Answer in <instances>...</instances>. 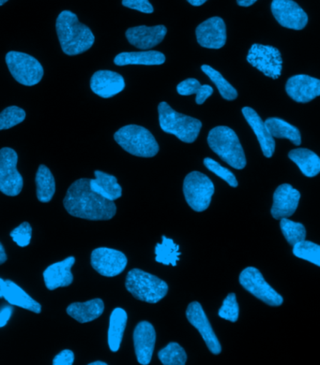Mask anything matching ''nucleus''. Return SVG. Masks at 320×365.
<instances>
[{"instance_id": "1", "label": "nucleus", "mask_w": 320, "mask_h": 365, "mask_svg": "<svg viewBox=\"0 0 320 365\" xmlns=\"http://www.w3.org/2000/svg\"><path fill=\"white\" fill-rule=\"evenodd\" d=\"M64 205L69 214L83 220H110L116 213L115 202L94 192L89 187L88 178L73 182L66 194Z\"/></svg>"}, {"instance_id": "2", "label": "nucleus", "mask_w": 320, "mask_h": 365, "mask_svg": "<svg viewBox=\"0 0 320 365\" xmlns=\"http://www.w3.org/2000/svg\"><path fill=\"white\" fill-rule=\"evenodd\" d=\"M61 49L68 56H77L91 49L95 37L91 29L80 23L76 14L64 11L59 14L56 22Z\"/></svg>"}, {"instance_id": "3", "label": "nucleus", "mask_w": 320, "mask_h": 365, "mask_svg": "<svg viewBox=\"0 0 320 365\" xmlns=\"http://www.w3.org/2000/svg\"><path fill=\"white\" fill-rule=\"evenodd\" d=\"M208 143L211 150L234 169L242 170L246 166L244 148L235 131L229 127L219 125L209 133Z\"/></svg>"}, {"instance_id": "4", "label": "nucleus", "mask_w": 320, "mask_h": 365, "mask_svg": "<svg viewBox=\"0 0 320 365\" xmlns=\"http://www.w3.org/2000/svg\"><path fill=\"white\" fill-rule=\"evenodd\" d=\"M158 113L160 127L164 133L173 134L186 143H194L199 137L202 128L199 119L176 112L164 101L158 106Z\"/></svg>"}, {"instance_id": "5", "label": "nucleus", "mask_w": 320, "mask_h": 365, "mask_svg": "<svg viewBox=\"0 0 320 365\" xmlns=\"http://www.w3.org/2000/svg\"><path fill=\"white\" fill-rule=\"evenodd\" d=\"M125 286L134 298L149 304H157L169 292V285L164 280L140 269L129 272Z\"/></svg>"}, {"instance_id": "6", "label": "nucleus", "mask_w": 320, "mask_h": 365, "mask_svg": "<svg viewBox=\"0 0 320 365\" xmlns=\"http://www.w3.org/2000/svg\"><path fill=\"white\" fill-rule=\"evenodd\" d=\"M114 139L125 151L140 158H154L159 145L151 131L136 125H128L119 130Z\"/></svg>"}, {"instance_id": "7", "label": "nucleus", "mask_w": 320, "mask_h": 365, "mask_svg": "<svg viewBox=\"0 0 320 365\" xmlns=\"http://www.w3.org/2000/svg\"><path fill=\"white\" fill-rule=\"evenodd\" d=\"M6 63L11 76L21 85L33 86L43 79V66L28 53L11 51L6 55Z\"/></svg>"}, {"instance_id": "8", "label": "nucleus", "mask_w": 320, "mask_h": 365, "mask_svg": "<svg viewBox=\"0 0 320 365\" xmlns=\"http://www.w3.org/2000/svg\"><path fill=\"white\" fill-rule=\"evenodd\" d=\"M214 182L199 172H192L187 175L184 182L185 200L190 207L196 212L207 210L214 193Z\"/></svg>"}, {"instance_id": "9", "label": "nucleus", "mask_w": 320, "mask_h": 365, "mask_svg": "<svg viewBox=\"0 0 320 365\" xmlns=\"http://www.w3.org/2000/svg\"><path fill=\"white\" fill-rule=\"evenodd\" d=\"M18 155L14 149H0V191L5 195H19L24 185L23 176L17 170Z\"/></svg>"}, {"instance_id": "10", "label": "nucleus", "mask_w": 320, "mask_h": 365, "mask_svg": "<svg viewBox=\"0 0 320 365\" xmlns=\"http://www.w3.org/2000/svg\"><path fill=\"white\" fill-rule=\"evenodd\" d=\"M247 61L271 79H278L282 73L283 59L277 48L253 44L248 52Z\"/></svg>"}, {"instance_id": "11", "label": "nucleus", "mask_w": 320, "mask_h": 365, "mask_svg": "<svg viewBox=\"0 0 320 365\" xmlns=\"http://www.w3.org/2000/svg\"><path fill=\"white\" fill-rule=\"evenodd\" d=\"M240 283L248 292L271 307H280L283 304L282 296L266 282L262 274L255 267H247L241 272Z\"/></svg>"}, {"instance_id": "12", "label": "nucleus", "mask_w": 320, "mask_h": 365, "mask_svg": "<svg viewBox=\"0 0 320 365\" xmlns=\"http://www.w3.org/2000/svg\"><path fill=\"white\" fill-rule=\"evenodd\" d=\"M91 265L99 274L106 277L121 274L127 266V257L121 251L109 247H99L92 251Z\"/></svg>"}, {"instance_id": "13", "label": "nucleus", "mask_w": 320, "mask_h": 365, "mask_svg": "<svg viewBox=\"0 0 320 365\" xmlns=\"http://www.w3.org/2000/svg\"><path fill=\"white\" fill-rule=\"evenodd\" d=\"M271 13L284 28L301 31L308 23L306 13L293 0H272Z\"/></svg>"}, {"instance_id": "14", "label": "nucleus", "mask_w": 320, "mask_h": 365, "mask_svg": "<svg viewBox=\"0 0 320 365\" xmlns=\"http://www.w3.org/2000/svg\"><path fill=\"white\" fill-rule=\"evenodd\" d=\"M187 319L189 320L191 324L196 328V330L201 334L204 339L206 345H207L209 351L212 354L218 355L222 351V346L219 340L212 330L211 323H209L202 305L199 302H193L187 307L186 310Z\"/></svg>"}, {"instance_id": "15", "label": "nucleus", "mask_w": 320, "mask_h": 365, "mask_svg": "<svg viewBox=\"0 0 320 365\" xmlns=\"http://www.w3.org/2000/svg\"><path fill=\"white\" fill-rule=\"evenodd\" d=\"M197 43L208 49H221L226 43V26L221 17H211L196 31Z\"/></svg>"}, {"instance_id": "16", "label": "nucleus", "mask_w": 320, "mask_h": 365, "mask_svg": "<svg viewBox=\"0 0 320 365\" xmlns=\"http://www.w3.org/2000/svg\"><path fill=\"white\" fill-rule=\"evenodd\" d=\"M156 333L151 323L141 322L136 325L134 331V351L137 361L142 365L151 364L154 355Z\"/></svg>"}, {"instance_id": "17", "label": "nucleus", "mask_w": 320, "mask_h": 365, "mask_svg": "<svg viewBox=\"0 0 320 365\" xmlns=\"http://www.w3.org/2000/svg\"><path fill=\"white\" fill-rule=\"evenodd\" d=\"M286 91L297 103H310L320 95V80L304 74L292 76L286 82Z\"/></svg>"}, {"instance_id": "18", "label": "nucleus", "mask_w": 320, "mask_h": 365, "mask_svg": "<svg viewBox=\"0 0 320 365\" xmlns=\"http://www.w3.org/2000/svg\"><path fill=\"white\" fill-rule=\"evenodd\" d=\"M301 193L292 185L283 184L279 185L274 194V205L271 213L274 220L291 217L297 210L300 202Z\"/></svg>"}, {"instance_id": "19", "label": "nucleus", "mask_w": 320, "mask_h": 365, "mask_svg": "<svg viewBox=\"0 0 320 365\" xmlns=\"http://www.w3.org/2000/svg\"><path fill=\"white\" fill-rule=\"evenodd\" d=\"M167 29L163 25L146 26H140L129 29L126 38L134 47L142 50L151 49L163 41L166 37Z\"/></svg>"}, {"instance_id": "20", "label": "nucleus", "mask_w": 320, "mask_h": 365, "mask_svg": "<svg viewBox=\"0 0 320 365\" xmlns=\"http://www.w3.org/2000/svg\"><path fill=\"white\" fill-rule=\"evenodd\" d=\"M91 88L99 97L112 98L124 91V78L115 71H99L91 77Z\"/></svg>"}, {"instance_id": "21", "label": "nucleus", "mask_w": 320, "mask_h": 365, "mask_svg": "<svg viewBox=\"0 0 320 365\" xmlns=\"http://www.w3.org/2000/svg\"><path fill=\"white\" fill-rule=\"evenodd\" d=\"M76 258L69 257L62 262L54 263L44 272V279L46 288L50 290L70 286L74 281V275L71 274Z\"/></svg>"}, {"instance_id": "22", "label": "nucleus", "mask_w": 320, "mask_h": 365, "mask_svg": "<svg viewBox=\"0 0 320 365\" xmlns=\"http://www.w3.org/2000/svg\"><path fill=\"white\" fill-rule=\"evenodd\" d=\"M245 120L247 121L250 127L252 128L255 133L257 140L261 148L263 155L266 158H270L275 151V140L269 133L267 127H266L264 121L259 115L255 110L250 107H244L241 110Z\"/></svg>"}, {"instance_id": "23", "label": "nucleus", "mask_w": 320, "mask_h": 365, "mask_svg": "<svg viewBox=\"0 0 320 365\" xmlns=\"http://www.w3.org/2000/svg\"><path fill=\"white\" fill-rule=\"evenodd\" d=\"M94 175L95 179H89V187L94 192L112 202L121 198L122 188L115 176L101 170H95Z\"/></svg>"}, {"instance_id": "24", "label": "nucleus", "mask_w": 320, "mask_h": 365, "mask_svg": "<svg viewBox=\"0 0 320 365\" xmlns=\"http://www.w3.org/2000/svg\"><path fill=\"white\" fill-rule=\"evenodd\" d=\"M104 311L101 299H94L85 303H74L67 307V314L80 323H88L100 318Z\"/></svg>"}, {"instance_id": "25", "label": "nucleus", "mask_w": 320, "mask_h": 365, "mask_svg": "<svg viewBox=\"0 0 320 365\" xmlns=\"http://www.w3.org/2000/svg\"><path fill=\"white\" fill-rule=\"evenodd\" d=\"M6 286L3 298L9 304L40 314L41 305L32 299L23 289L11 280H5Z\"/></svg>"}, {"instance_id": "26", "label": "nucleus", "mask_w": 320, "mask_h": 365, "mask_svg": "<svg viewBox=\"0 0 320 365\" xmlns=\"http://www.w3.org/2000/svg\"><path fill=\"white\" fill-rule=\"evenodd\" d=\"M166 62V56L158 51H146V52H125L119 53L114 59L116 66L126 65H161Z\"/></svg>"}, {"instance_id": "27", "label": "nucleus", "mask_w": 320, "mask_h": 365, "mask_svg": "<svg viewBox=\"0 0 320 365\" xmlns=\"http://www.w3.org/2000/svg\"><path fill=\"white\" fill-rule=\"evenodd\" d=\"M289 158L297 164L301 172L307 178H315L320 172V158L309 149H293L289 153Z\"/></svg>"}, {"instance_id": "28", "label": "nucleus", "mask_w": 320, "mask_h": 365, "mask_svg": "<svg viewBox=\"0 0 320 365\" xmlns=\"http://www.w3.org/2000/svg\"><path fill=\"white\" fill-rule=\"evenodd\" d=\"M127 320L126 311L121 307H116L113 310L110 316L109 328V346L112 352H116L121 348Z\"/></svg>"}, {"instance_id": "29", "label": "nucleus", "mask_w": 320, "mask_h": 365, "mask_svg": "<svg viewBox=\"0 0 320 365\" xmlns=\"http://www.w3.org/2000/svg\"><path fill=\"white\" fill-rule=\"evenodd\" d=\"M264 123L272 137L279 138V139H289L291 140L293 145H301V137L298 128L278 118H268Z\"/></svg>"}, {"instance_id": "30", "label": "nucleus", "mask_w": 320, "mask_h": 365, "mask_svg": "<svg viewBox=\"0 0 320 365\" xmlns=\"http://www.w3.org/2000/svg\"><path fill=\"white\" fill-rule=\"evenodd\" d=\"M37 198L41 202H51L56 192L55 178L51 170L44 165L39 167L35 178Z\"/></svg>"}, {"instance_id": "31", "label": "nucleus", "mask_w": 320, "mask_h": 365, "mask_svg": "<svg viewBox=\"0 0 320 365\" xmlns=\"http://www.w3.org/2000/svg\"><path fill=\"white\" fill-rule=\"evenodd\" d=\"M161 240L163 242L157 244L155 247V255H156L155 259L164 265L176 266L181 255L179 245H176L172 239L166 238V236H163Z\"/></svg>"}, {"instance_id": "32", "label": "nucleus", "mask_w": 320, "mask_h": 365, "mask_svg": "<svg viewBox=\"0 0 320 365\" xmlns=\"http://www.w3.org/2000/svg\"><path fill=\"white\" fill-rule=\"evenodd\" d=\"M201 70L211 82L216 86L221 96L226 101H234L238 98V91L224 78L219 71L209 65H202Z\"/></svg>"}, {"instance_id": "33", "label": "nucleus", "mask_w": 320, "mask_h": 365, "mask_svg": "<svg viewBox=\"0 0 320 365\" xmlns=\"http://www.w3.org/2000/svg\"><path fill=\"white\" fill-rule=\"evenodd\" d=\"M161 363L164 365H184L186 364L187 354L178 343H169L166 348L158 353Z\"/></svg>"}, {"instance_id": "34", "label": "nucleus", "mask_w": 320, "mask_h": 365, "mask_svg": "<svg viewBox=\"0 0 320 365\" xmlns=\"http://www.w3.org/2000/svg\"><path fill=\"white\" fill-rule=\"evenodd\" d=\"M280 228L290 245H294L306 238V230L301 223L294 222L288 217L281 218Z\"/></svg>"}, {"instance_id": "35", "label": "nucleus", "mask_w": 320, "mask_h": 365, "mask_svg": "<svg viewBox=\"0 0 320 365\" xmlns=\"http://www.w3.org/2000/svg\"><path fill=\"white\" fill-rule=\"evenodd\" d=\"M293 254L297 258L320 266V247L313 242L303 240L293 245Z\"/></svg>"}, {"instance_id": "36", "label": "nucleus", "mask_w": 320, "mask_h": 365, "mask_svg": "<svg viewBox=\"0 0 320 365\" xmlns=\"http://www.w3.org/2000/svg\"><path fill=\"white\" fill-rule=\"evenodd\" d=\"M26 119V112L17 106L6 108L0 113V130H10Z\"/></svg>"}, {"instance_id": "37", "label": "nucleus", "mask_w": 320, "mask_h": 365, "mask_svg": "<svg viewBox=\"0 0 320 365\" xmlns=\"http://www.w3.org/2000/svg\"><path fill=\"white\" fill-rule=\"evenodd\" d=\"M218 315L221 319L229 320L230 322H237L240 315V308H239L237 296L235 293H229L224 299Z\"/></svg>"}, {"instance_id": "38", "label": "nucleus", "mask_w": 320, "mask_h": 365, "mask_svg": "<svg viewBox=\"0 0 320 365\" xmlns=\"http://www.w3.org/2000/svg\"><path fill=\"white\" fill-rule=\"evenodd\" d=\"M204 165L209 170L214 173V175L219 176L224 181H226L230 187H238L239 182L236 176L233 175L232 172H230L229 169L220 165L217 161L212 160L211 158H206L204 160Z\"/></svg>"}, {"instance_id": "39", "label": "nucleus", "mask_w": 320, "mask_h": 365, "mask_svg": "<svg viewBox=\"0 0 320 365\" xmlns=\"http://www.w3.org/2000/svg\"><path fill=\"white\" fill-rule=\"evenodd\" d=\"M11 237L13 238L14 243L19 245L20 247H28L31 244L32 236V228L29 222H24L11 230Z\"/></svg>"}, {"instance_id": "40", "label": "nucleus", "mask_w": 320, "mask_h": 365, "mask_svg": "<svg viewBox=\"0 0 320 365\" xmlns=\"http://www.w3.org/2000/svg\"><path fill=\"white\" fill-rule=\"evenodd\" d=\"M200 86H201V83H199V80L194 79V78H189V79L182 81L181 83H179L178 86H176V91L181 96H190L196 94L199 91Z\"/></svg>"}, {"instance_id": "41", "label": "nucleus", "mask_w": 320, "mask_h": 365, "mask_svg": "<svg viewBox=\"0 0 320 365\" xmlns=\"http://www.w3.org/2000/svg\"><path fill=\"white\" fill-rule=\"evenodd\" d=\"M122 5L140 13L152 14L154 11V6L149 0H122Z\"/></svg>"}, {"instance_id": "42", "label": "nucleus", "mask_w": 320, "mask_h": 365, "mask_svg": "<svg viewBox=\"0 0 320 365\" xmlns=\"http://www.w3.org/2000/svg\"><path fill=\"white\" fill-rule=\"evenodd\" d=\"M74 363V354L70 349L62 350L54 358V365H71Z\"/></svg>"}, {"instance_id": "43", "label": "nucleus", "mask_w": 320, "mask_h": 365, "mask_svg": "<svg viewBox=\"0 0 320 365\" xmlns=\"http://www.w3.org/2000/svg\"><path fill=\"white\" fill-rule=\"evenodd\" d=\"M214 94V88L211 86L204 85L200 86L199 92L196 93V104H203L208 100L211 96Z\"/></svg>"}, {"instance_id": "44", "label": "nucleus", "mask_w": 320, "mask_h": 365, "mask_svg": "<svg viewBox=\"0 0 320 365\" xmlns=\"http://www.w3.org/2000/svg\"><path fill=\"white\" fill-rule=\"evenodd\" d=\"M14 309L11 307H4L0 309V328L7 325L11 315H13Z\"/></svg>"}, {"instance_id": "45", "label": "nucleus", "mask_w": 320, "mask_h": 365, "mask_svg": "<svg viewBox=\"0 0 320 365\" xmlns=\"http://www.w3.org/2000/svg\"><path fill=\"white\" fill-rule=\"evenodd\" d=\"M256 1L257 0H237L238 5L241 7H250V6L255 4Z\"/></svg>"}, {"instance_id": "46", "label": "nucleus", "mask_w": 320, "mask_h": 365, "mask_svg": "<svg viewBox=\"0 0 320 365\" xmlns=\"http://www.w3.org/2000/svg\"><path fill=\"white\" fill-rule=\"evenodd\" d=\"M6 260H7V255H6L4 247H3V245L0 243V265L6 262Z\"/></svg>"}, {"instance_id": "47", "label": "nucleus", "mask_w": 320, "mask_h": 365, "mask_svg": "<svg viewBox=\"0 0 320 365\" xmlns=\"http://www.w3.org/2000/svg\"><path fill=\"white\" fill-rule=\"evenodd\" d=\"M188 2L190 3L191 5L194 6V7H199L204 4V3L207 2L208 0H187Z\"/></svg>"}, {"instance_id": "48", "label": "nucleus", "mask_w": 320, "mask_h": 365, "mask_svg": "<svg viewBox=\"0 0 320 365\" xmlns=\"http://www.w3.org/2000/svg\"><path fill=\"white\" fill-rule=\"evenodd\" d=\"M5 286V280H3L2 278H0V298H3V294H4Z\"/></svg>"}, {"instance_id": "49", "label": "nucleus", "mask_w": 320, "mask_h": 365, "mask_svg": "<svg viewBox=\"0 0 320 365\" xmlns=\"http://www.w3.org/2000/svg\"><path fill=\"white\" fill-rule=\"evenodd\" d=\"M89 365H106V363H104V361H94V363L89 364Z\"/></svg>"}, {"instance_id": "50", "label": "nucleus", "mask_w": 320, "mask_h": 365, "mask_svg": "<svg viewBox=\"0 0 320 365\" xmlns=\"http://www.w3.org/2000/svg\"><path fill=\"white\" fill-rule=\"evenodd\" d=\"M9 0H0V6L4 5Z\"/></svg>"}]
</instances>
